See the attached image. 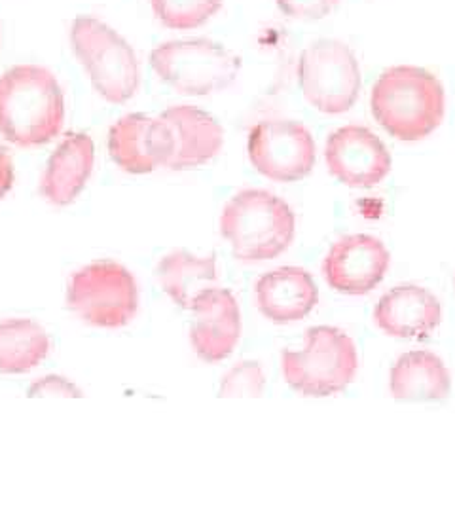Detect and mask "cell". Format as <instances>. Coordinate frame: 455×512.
Listing matches in <instances>:
<instances>
[{"instance_id":"cell-1","label":"cell","mask_w":455,"mask_h":512,"mask_svg":"<svg viewBox=\"0 0 455 512\" xmlns=\"http://www.w3.org/2000/svg\"><path fill=\"white\" fill-rule=\"evenodd\" d=\"M65 124V93L40 65H16L0 76V135L16 147H42Z\"/></svg>"},{"instance_id":"cell-2","label":"cell","mask_w":455,"mask_h":512,"mask_svg":"<svg viewBox=\"0 0 455 512\" xmlns=\"http://www.w3.org/2000/svg\"><path fill=\"white\" fill-rule=\"evenodd\" d=\"M370 107L389 135L399 141H421L442 124L444 86L421 67H391L376 80Z\"/></svg>"},{"instance_id":"cell-3","label":"cell","mask_w":455,"mask_h":512,"mask_svg":"<svg viewBox=\"0 0 455 512\" xmlns=\"http://www.w3.org/2000/svg\"><path fill=\"white\" fill-rule=\"evenodd\" d=\"M220 234L237 260L266 262L283 255L294 241L296 217L291 205L268 190H241L224 205Z\"/></svg>"},{"instance_id":"cell-4","label":"cell","mask_w":455,"mask_h":512,"mask_svg":"<svg viewBox=\"0 0 455 512\" xmlns=\"http://www.w3.org/2000/svg\"><path fill=\"white\" fill-rule=\"evenodd\" d=\"M71 46L91 86L105 101L124 105L139 92L141 65L137 54L109 23L93 16L74 19Z\"/></svg>"},{"instance_id":"cell-5","label":"cell","mask_w":455,"mask_h":512,"mask_svg":"<svg viewBox=\"0 0 455 512\" xmlns=\"http://www.w3.org/2000/svg\"><path fill=\"white\" fill-rule=\"evenodd\" d=\"M359 355L344 330L311 327L302 349L281 353L285 382L304 397H330L344 391L357 376Z\"/></svg>"},{"instance_id":"cell-6","label":"cell","mask_w":455,"mask_h":512,"mask_svg":"<svg viewBox=\"0 0 455 512\" xmlns=\"http://www.w3.org/2000/svg\"><path fill=\"white\" fill-rule=\"evenodd\" d=\"M139 304V283L120 262L97 260L69 277L67 306L90 327L124 329L139 313Z\"/></svg>"},{"instance_id":"cell-7","label":"cell","mask_w":455,"mask_h":512,"mask_svg":"<svg viewBox=\"0 0 455 512\" xmlns=\"http://www.w3.org/2000/svg\"><path fill=\"white\" fill-rule=\"evenodd\" d=\"M148 61L160 80L182 95L224 92L241 69L232 50L209 38L169 40L156 46Z\"/></svg>"},{"instance_id":"cell-8","label":"cell","mask_w":455,"mask_h":512,"mask_svg":"<svg viewBox=\"0 0 455 512\" xmlns=\"http://www.w3.org/2000/svg\"><path fill=\"white\" fill-rule=\"evenodd\" d=\"M298 84L311 107L342 114L359 99L361 67L353 50L332 38L311 42L298 59Z\"/></svg>"},{"instance_id":"cell-9","label":"cell","mask_w":455,"mask_h":512,"mask_svg":"<svg viewBox=\"0 0 455 512\" xmlns=\"http://www.w3.org/2000/svg\"><path fill=\"white\" fill-rule=\"evenodd\" d=\"M249 160L260 175L275 183H296L315 167V141L310 129L294 120L256 124L247 141Z\"/></svg>"},{"instance_id":"cell-10","label":"cell","mask_w":455,"mask_h":512,"mask_svg":"<svg viewBox=\"0 0 455 512\" xmlns=\"http://www.w3.org/2000/svg\"><path fill=\"white\" fill-rule=\"evenodd\" d=\"M112 162L131 175H146L167 167L175 152V139L164 120L131 112L112 124L109 131Z\"/></svg>"},{"instance_id":"cell-11","label":"cell","mask_w":455,"mask_h":512,"mask_svg":"<svg viewBox=\"0 0 455 512\" xmlns=\"http://www.w3.org/2000/svg\"><path fill=\"white\" fill-rule=\"evenodd\" d=\"M325 160L332 177L351 188H372L391 171V154L382 139L364 126H344L328 137Z\"/></svg>"},{"instance_id":"cell-12","label":"cell","mask_w":455,"mask_h":512,"mask_svg":"<svg viewBox=\"0 0 455 512\" xmlns=\"http://www.w3.org/2000/svg\"><path fill=\"white\" fill-rule=\"evenodd\" d=\"M391 255L382 239L353 234L338 239L323 260V277L334 291L351 296L374 291L389 270Z\"/></svg>"},{"instance_id":"cell-13","label":"cell","mask_w":455,"mask_h":512,"mask_svg":"<svg viewBox=\"0 0 455 512\" xmlns=\"http://www.w3.org/2000/svg\"><path fill=\"white\" fill-rule=\"evenodd\" d=\"M190 344L205 363L226 361L241 338V310L228 289L211 287L190 308Z\"/></svg>"},{"instance_id":"cell-14","label":"cell","mask_w":455,"mask_h":512,"mask_svg":"<svg viewBox=\"0 0 455 512\" xmlns=\"http://www.w3.org/2000/svg\"><path fill=\"white\" fill-rule=\"evenodd\" d=\"M95 167V143L88 133L71 131L55 147L42 171L38 192L55 207L78 200Z\"/></svg>"},{"instance_id":"cell-15","label":"cell","mask_w":455,"mask_h":512,"mask_svg":"<svg viewBox=\"0 0 455 512\" xmlns=\"http://www.w3.org/2000/svg\"><path fill=\"white\" fill-rule=\"evenodd\" d=\"M442 321V304L429 289L399 285L383 294L374 308L376 327L391 338L425 340Z\"/></svg>"},{"instance_id":"cell-16","label":"cell","mask_w":455,"mask_h":512,"mask_svg":"<svg viewBox=\"0 0 455 512\" xmlns=\"http://www.w3.org/2000/svg\"><path fill=\"white\" fill-rule=\"evenodd\" d=\"M258 311L275 325H289L308 317L319 304L313 275L298 266H281L262 275L255 285Z\"/></svg>"},{"instance_id":"cell-17","label":"cell","mask_w":455,"mask_h":512,"mask_svg":"<svg viewBox=\"0 0 455 512\" xmlns=\"http://www.w3.org/2000/svg\"><path fill=\"white\" fill-rule=\"evenodd\" d=\"M160 118L175 139V152L167 169H194L219 156L224 145V129L209 112L194 105H175L165 109Z\"/></svg>"},{"instance_id":"cell-18","label":"cell","mask_w":455,"mask_h":512,"mask_svg":"<svg viewBox=\"0 0 455 512\" xmlns=\"http://www.w3.org/2000/svg\"><path fill=\"white\" fill-rule=\"evenodd\" d=\"M389 391L399 401H444L452 378L437 353L414 349L402 353L389 374Z\"/></svg>"},{"instance_id":"cell-19","label":"cell","mask_w":455,"mask_h":512,"mask_svg":"<svg viewBox=\"0 0 455 512\" xmlns=\"http://www.w3.org/2000/svg\"><path fill=\"white\" fill-rule=\"evenodd\" d=\"M160 287L179 308L190 311L203 291L219 285L217 256H198L186 249H175L158 262Z\"/></svg>"},{"instance_id":"cell-20","label":"cell","mask_w":455,"mask_h":512,"mask_svg":"<svg viewBox=\"0 0 455 512\" xmlns=\"http://www.w3.org/2000/svg\"><path fill=\"white\" fill-rule=\"evenodd\" d=\"M50 349L52 338L35 319L12 317L0 321V374H27L48 359Z\"/></svg>"},{"instance_id":"cell-21","label":"cell","mask_w":455,"mask_h":512,"mask_svg":"<svg viewBox=\"0 0 455 512\" xmlns=\"http://www.w3.org/2000/svg\"><path fill=\"white\" fill-rule=\"evenodd\" d=\"M224 0H150L152 12L158 21L175 31L201 27L219 14Z\"/></svg>"},{"instance_id":"cell-22","label":"cell","mask_w":455,"mask_h":512,"mask_svg":"<svg viewBox=\"0 0 455 512\" xmlns=\"http://www.w3.org/2000/svg\"><path fill=\"white\" fill-rule=\"evenodd\" d=\"M266 389L264 368L256 361H241L232 366L224 376L219 387L222 399H258Z\"/></svg>"},{"instance_id":"cell-23","label":"cell","mask_w":455,"mask_h":512,"mask_svg":"<svg viewBox=\"0 0 455 512\" xmlns=\"http://www.w3.org/2000/svg\"><path fill=\"white\" fill-rule=\"evenodd\" d=\"M27 397L29 399H80L84 397V393L67 376L48 374L27 387Z\"/></svg>"},{"instance_id":"cell-24","label":"cell","mask_w":455,"mask_h":512,"mask_svg":"<svg viewBox=\"0 0 455 512\" xmlns=\"http://www.w3.org/2000/svg\"><path fill=\"white\" fill-rule=\"evenodd\" d=\"M277 8L292 19H321L328 16L340 0H275Z\"/></svg>"},{"instance_id":"cell-25","label":"cell","mask_w":455,"mask_h":512,"mask_svg":"<svg viewBox=\"0 0 455 512\" xmlns=\"http://www.w3.org/2000/svg\"><path fill=\"white\" fill-rule=\"evenodd\" d=\"M16 183V167L10 150L0 147V200L8 196V192L14 188Z\"/></svg>"},{"instance_id":"cell-26","label":"cell","mask_w":455,"mask_h":512,"mask_svg":"<svg viewBox=\"0 0 455 512\" xmlns=\"http://www.w3.org/2000/svg\"><path fill=\"white\" fill-rule=\"evenodd\" d=\"M454 289H455V274H454Z\"/></svg>"}]
</instances>
